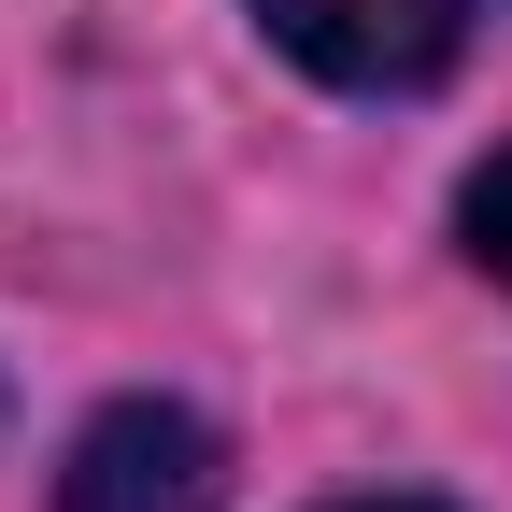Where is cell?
<instances>
[{"instance_id":"6da1fadb","label":"cell","mask_w":512,"mask_h":512,"mask_svg":"<svg viewBox=\"0 0 512 512\" xmlns=\"http://www.w3.org/2000/svg\"><path fill=\"white\" fill-rule=\"evenodd\" d=\"M256 15H271V43L299 57V72L384 100V86H427L498 0H256Z\"/></svg>"},{"instance_id":"7a4b0ae2","label":"cell","mask_w":512,"mask_h":512,"mask_svg":"<svg viewBox=\"0 0 512 512\" xmlns=\"http://www.w3.org/2000/svg\"><path fill=\"white\" fill-rule=\"evenodd\" d=\"M214 498H228V456L171 399H114L57 470V512H214Z\"/></svg>"},{"instance_id":"3957f363","label":"cell","mask_w":512,"mask_h":512,"mask_svg":"<svg viewBox=\"0 0 512 512\" xmlns=\"http://www.w3.org/2000/svg\"><path fill=\"white\" fill-rule=\"evenodd\" d=\"M456 228H470V256H484V271L512 285V157H484V171H470V214H456Z\"/></svg>"},{"instance_id":"277c9868","label":"cell","mask_w":512,"mask_h":512,"mask_svg":"<svg viewBox=\"0 0 512 512\" xmlns=\"http://www.w3.org/2000/svg\"><path fill=\"white\" fill-rule=\"evenodd\" d=\"M356 512H427V498H356Z\"/></svg>"}]
</instances>
